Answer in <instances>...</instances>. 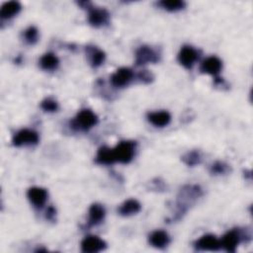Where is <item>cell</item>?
<instances>
[{"label": "cell", "mask_w": 253, "mask_h": 253, "mask_svg": "<svg viewBox=\"0 0 253 253\" xmlns=\"http://www.w3.org/2000/svg\"><path fill=\"white\" fill-rule=\"evenodd\" d=\"M203 195L202 189L198 185H187L184 186L177 197L176 208L172 221L180 220L188 211L191 205H193Z\"/></svg>", "instance_id": "6da1fadb"}, {"label": "cell", "mask_w": 253, "mask_h": 253, "mask_svg": "<svg viewBox=\"0 0 253 253\" xmlns=\"http://www.w3.org/2000/svg\"><path fill=\"white\" fill-rule=\"evenodd\" d=\"M98 118L97 116L89 109L81 110L74 120L72 121V126L76 130L80 131H88L97 124Z\"/></svg>", "instance_id": "7a4b0ae2"}, {"label": "cell", "mask_w": 253, "mask_h": 253, "mask_svg": "<svg viewBox=\"0 0 253 253\" xmlns=\"http://www.w3.org/2000/svg\"><path fill=\"white\" fill-rule=\"evenodd\" d=\"M113 151L116 161L121 163H129L135 156L136 143L131 141L121 142L115 149H113Z\"/></svg>", "instance_id": "3957f363"}, {"label": "cell", "mask_w": 253, "mask_h": 253, "mask_svg": "<svg viewBox=\"0 0 253 253\" xmlns=\"http://www.w3.org/2000/svg\"><path fill=\"white\" fill-rule=\"evenodd\" d=\"M39 143V135L37 132L24 129L19 131L13 137L12 144L15 147H22V146H32L37 145Z\"/></svg>", "instance_id": "277c9868"}, {"label": "cell", "mask_w": 253, "mask_h": 253, "mask_svg": "<svg viewBox=\"0 0 253 253\" xmlns=\"http://www.w3.org/2000/svg\"><path fill=\"white\" fill-rule=\"evenodd\" d=\"M159 61V55L151 47L143 46L136 54L137 65H144L147 63H156Z\"/></svg>", "instance_id": "5b68a950"}, {"label": "cell", "mask_w": 253, "mask_h": 253, "mask_svg": "<svg viewBox=\"0 0 253 253\" xmlns=\"http://www.w3.org/2000/svg\"><path fill=\"white\" fill-rule=\"evenodd\" d=\"M242 237H243V234L239 230L237 229L229 230L222 236L221 240V247H223L227 252H235L236 247Z\"/></svg>", "instance_id": "8992f818"}, {"label": "cell", "mask_w": 253, "mask_h": 253, "mask_svg": "<svg viewBox=\"0 0 253 253\" xmlns=\"http://www.w3.org/2000/svg\"><path fill=\"white\" fill-rule=\"evenodd\" d=\"M195 247L197 250L202 251H217L221 247V240L213 234L203 235L200 239L195 242Z\"/></svg>", "instance_id": "52a82bcc"}, {"label": "cell", "mask_w": 253, "mask_h": 253, "mask_svg": "<svg viewBox=\"0 0 253 253\" xmlns=\"http://www.w3.org/2000/svg\"><path fill=\"white\" fill-rule=\"evenodd\" d=\"M106 248V242L98 236L90 235L85 237L81 242V250L85 253H95Z\"/></svg>", "instance_id": "ba28073f"}, {"label": "cell", "mask_w": 253, "mask_h": 253, "mask_svg": "<svg viewBox=\"0 0 253 253\" xmlns=\"http://www.w3.org/2000/svg\"><path fill=\"white\" fill-rule=\"evenodd\" d=\"M134 77V73L132 69L122 67L118 69L112 76H111V82L115 87H124L128 85Z\"/></svg>", "instance_id": "9c48e42d"}, {"label": "cell", "mask_w": 253, "mask_h": 253, "mask_svg": "<svg viewBox=\"0 0 253 253\" xmlns=\"http://www.w3.org/2000/svg\"><path fill=\"white\" fill-rule=\"evenodd\" d=\"M198 52L189 46H185L181 49L179 55H178V61L179 63L186 68H192L195 62L198 60Z\"/></svg>", "instance_id": "30bf717a"}, {"label": "cell", "mask_w": 253, "mask_h": 253, "mask_svg": "<svg viewBox=\"0 0 253 253\" xmlns=\"http://www.w3.org/2000/svg\"><path fill=\"white\" fill-rule=\"evenodd\" d=\"M110 14L104 8H91L89 10L88 21L94 27H100L106 25L109 22Z\"/></svg>", "instance_id": "8fae6325"}, {"label": "cell", "mask_w": 253, "mask_h": 253, "mask_svg": "<svg viewBox=\"0 0 253 253\" xmlns=\"http://www.w3.org/2000/svg\"><path fill=\"white\" fill-rule=\"evenodd\" d=\"M27 196L36 208H42L48 199V192L41 187H32L28 190Z\"/></svg>", "instance_id": "7c38bea8"}, {"label": "cell", "mask_w": 253, "mask_h": 253, "mask_svg": "<svg viewBox=\"0 0 253 253\" xmlns=\"http://www.w3.org/2000/svg\"><path fill=\"white\" fill-rule=\"evenodd\" d=\"M222 67L221 62L216 58V57H210L208 59H206L202 64H201V71L203 73H208V74H212V75H217L220 73L221 69Z\"/></svg>", "instance_id": "4fadbf2b"}, {"label": "cell", "mask_w": 253, "mask_h": 253, "mask_svg": "<svg viewBox=\"0 0 253 253\" xmlns=\"http://www.w3.org/2000/svg\"><path fill=\"white\" fill-rule=\"evenodd\" d=\"M105 218V209L99 204H93L89 209V218L87 226H94L102 222Z\"/></svg>", "instance_id": "5bb4252c"}, {"label": "cell", "mask_w": 253, "mask_h": 253, "mask_svg": "<svg viewBox=\"0 0 253 253\" xmlns=\"http://www.w3.org/2000/svg\"><path fill=\"white\" fill-rule=\"evenodd\" d=\"M149 121L156 126H167L171 121V116L166 111H160V112H154L148 115Z\"/></svg>", "instance_id": "9a60e30c"}, {"label": "cell", "mask_w": 253, "mask_h": 253, "mask_svg": "<svg viewBox=\"0 0 253 253\" xmlns=\"http://www.w3.org/2000/svg\"><path fill=\"white\" fill-rule=\"evenodd\" d=\"M141 209L142 206L137 200L130 199L121 205V207L119 208V214L124 217H129L138 214L141 211Z\"/></svg>", "instance_id": "2e32d148"}, {"label": "cell", "mask_w": 253, "mask_h": 253, "mask_svg": "<svg viewBox=\"0 0 253 253\" xmlns=\"http://www.w3.org/2000/svg\"><path fill=\"white\" fill-rule=\"evenodd\" d=\"M21 10V4L17 1H9L5 2L1 6V11H0V17L1 19H10L16 16Z\"/></svg>", "instance_id": "e0dca14e"}, {"label": "cell", "mask_w": 253, "mask_h": 253, "mask_svg": "<svg viewBox=\"0 0 253 253\" xmlns=\"http://www.w3.org/2000/svg\"><path fill=\"white\" fill-rule=\"evenodd\" d=\"M150 242L157 248H164L169 243V236L164 230H156L150 235Z\"/></svg>", "instance_id": "ac0fdd59"}, {"label": "cell", "mask_w": 253, "mask_h": 253, "mask_svg": "<svg viewBox=\"0 0 253 253\" xmlns=\"http://www.w3.org/2000/svg\"><path fill=\"white\" fill-rule=\"evenodd\" d=\"M96 162L99 164H105V165L113 164L114 162H116L113 149H109L107 147H103L99 149L96 156Z\"/></svg>", "instance_id": "d6986e66"}, {"label": "cell", "mask_w": 253, "mask_h": 253, "mask_svg": "<svg viewBox=\"0 0 253 253\" xmlns=\"http://www.w3.org/2000/svg\"><path fill=\"white\" fill-rule=\"evenodd\" d=\"M87 53L89 55V61H90V63L93 67H98L100 66L104 61H105V53L102 52L101 50L97 49V48H91V47H88L87 48Z\"/></svg>", "instance_id": "ffe728a7"}, {"label": "cell", "mask_w": 253, "mask_h": 253, "mask_svg": "<svg viewBox=\"0 0 253 253\" xmlns=\"http://www.w3.org/2000/svg\"><path fill=\"white\" fill-rule=\"evenodd\" d=\"M59 63L58 57L52 53L44 55L40 61V65L45 70H54L59 66Z\"/></svg>", "instance_id": "44dd1931"}, {"label": "cell", "mask_w": 253, "mask_h": 253, "mask_svg": "<svg viewBox=\"0 0 253 253\" xmlns=\"http://www.w3.org/2000/svg\"><path fill=\"white\" fill-rule=\"evenodd\" d=\"M182 160L188 166H195L201 163L202 156L199 151H192L184 155L182 158Z\"/></svg>", "instance_id": "7402d4cb"}, {"label": "cell", "mask_w": 253, "mask_h": 253, "mask_svg": "<svg viewBox=\"0 0 253 253\" xmlns=\"http://www.w3.org/2000/svg\"><path fill=\"white\" fill-rule=\"evenodd\" d=\"M159 5L167 11H178L184 8L185 3L181 0H162Z\"/></svg>", "instance_id": "603a6c76"}, {"label": "cell", "mask_w": 253, "mask_h": 253, "mask_svg": "<svg viewBox=\"0 0 253 253\" xmlns=\"http://www.w3.org/2000/svg\"><path fill=\"white\" fill-rule=\"evenodd\" d=\"M38 37H39V33H38L37 28H35V27L28 28L24 33L25 41L30 45H34L38 41Z\"/></svg>", "instance_id": "cb8c5ba5"}, {"label": "cell", "mask_w": 253, "mask_h": 253, "mask_svg": "<svg viewBox=\"0 0 253 253\" xmlns=\"http://www.w3.org/2000/svg\"><path fill=\"white\" fill-rule=\"evenodd\" d=\"M210 171H211L212 174H216V175L225 174V173L228 171V166H227L225 163H223V162L218 161V162L214 163V164L211 166Z\"/></svg>", "instance_id": "d4e9b609"}, {"label": "cell", "mask_w": 253, "mask_h": 253, "mask_svg": "<svg viewBox=\"0 0 253 253\" xmlns=\"http://www.w3.org/2000/svg\"><path fill=\"white\" fill-rule=\"evenodd\" d=\"M41 107L43 108V110H45L47 112H55L58 110L59 105H58L57 101H55L54 99L47 98L41 103Z\"/></svg>", "instance_id": "484cf974"}, {"label": "cell", "mask_w": 253, "mask_h": 253, "mask_svg": "<svg viewBox=\"0 0 253 253\" xmlns=\"http://www.w3.org/2000/svg\"><path fill=\"white\" fill-rule=\"evenodd\" d=\"M139 79H141V81L144 83H151L154 80V75L149 70H142L139 73Z\"/></svg>", "instance_id": "4316f807"}, {"label": "cell", "mask_w": 253, "mask_h": 253, "mask_svg": "<svg viewBox=\"0 0 253 253\" xmlns=\"http://www.w3.org/2000/svg\"><path fill=\"white\" fill-rule=\"evenodd\" d=\"M46 217H47V219H48V220L53 221V220H54V218L56 217V209H55L54 207H50V208L48 209V211H47V215H46Z\"/></svg>", "instance_id": "83f0119b"}]
</instances>
